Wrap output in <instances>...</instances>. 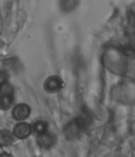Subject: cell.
I'll return each instance as SVG.
<instances>
[{"label": "cell", "instance_id": "6da1fadb", "mask_svg": "<svg viewBox=\"0 0 135 157\" xmlns=\"http://www.w3.org/2000/svg\"><path fill=\"white\" fill-rule=\"evenodd\" d=\"M84 130L82 125L76 119L67 124L64 128V131L67 138L71 140L80 136Z\"/></svg>", "mask_w": 135, "mask_h": 157}, {"label": "cell", "instance_id": "8992f818", "mask_svg": "<svg viewBox=\"0 0 135 157\" xmlns=\"http://www.w3.org/2000/svg\"><path fill=\"white\" fill-rule=\"evenodd\" d=\"M79 4V0H60L59 6L64 12L73 11Z\"/></svg>", "mask_w": 135, "mask_h": 157}, {"label": "cell", "instance_id": "5b68a950", "mask_svg": "<svg viewBox=\"0 0 135 157\" xmlns=\"http://www.w3.org/2000/svg\"><path fill=\"white\" fill-rule=\"evenodd\" d=\"M31 132V128L29 124L21 123L15 126L14 133L15 136L19 139H24L29 136Z\"/></svg>", "mask_w": 135, "mask_h": 157}, {"label": "cell", "instance_id": "ba28073f", "mask_svg": "<svg viewBox=\"0 0 135 157\" xmlns=\"http://www.w3.org/2000/svg\"><path fill=\"white\" fill-rule=\"evenodd\" d=\"M13 141V138L11 132L7 130L0 131V146H10Z\"/></svg>", "mask_w": 135, "mask_h": 157}, {"label": "cell", "instance_id": "7a4b0ae2", "mask_svg": "<svg viewBox=\"0 0 135 157\" xmlns=\"http://www.w3.org/2000/svg\"><path fill=\"white\" fill-rule=\"evenodd\" d=\"M36 141L40 147L43 149H49L51 147L55 144V136L51 133L46 131L38 134Z\"/></svg>", "mask_w": 135, "mask_h": 157}, {"label": "cell", "instance_id": "30bf717a", "mask_svg": "<svg viewBox=\"0 0 135 157\" xmlns=\"http://www.w3.org/2000/svg\"><path fill=\"white\" fill-rule=\"evenodd\" d=\"M9 77L6 72L0 71V87L8 82Z\"/></svg>", "mask_w": 135, "mask_h": 157}, {"label": "cell", "instance_id": "9c48e42d", "mask_svg": "<svg viewBox=\"0 0 135 157\" xmlns=\"http://www.w3.org/2000/svg\"><path fill=\"white\" fill-rule=\"evenodd\" d=\"M48 123L46 121L40 120L37 121L33 125V130L38 134H41L47 131Z\"/></svg>", "mask_w": 135, "mask_h": 157}, {"label": "cell", "instance_id": "52a82bcc", "mask_svg": "<svg viewBox=\"0 0 135 157\" xmlns=\"http://www.w3.org/2000/svg\"><path fill=\"white\" fill-rule=\"evenodd\" d=\"M13 94H1L0 107L3 109L10 108L13 102Z\"/></svg>", "mask_w": 135, "mask_h": 157}, {"label": "cell", "instance_id": "277c9868", "mask_svg": "<svg viewBox=\"0 0 135 157\" xmlns=\"http://www.w3.org/2000/svg\"><path fill=\"white\" fill-rule=\"evenodd\" d=\"M30 113V107L25 104H21L14 109L13 115L14 118L17 120H22L27 119Z\"/></svg>", "mask_w": 135, "mask_h": 157}, {"label": "cell", "instance_id": "3957f363", "mask_svg": "<svg viewBox=\"0 0 135 157\" xmlns=\"http://www.w3.org/2000/svg\"><path fill=\"white\" fill-rule=\"evenodd\" d=\"M63 82L61 79L57 76L49 77L44 83V87L48 92L51 93L59 91L62 87Z\"/></svg>", "mask_w": 135, "mask_h": 157}]
</instances>
